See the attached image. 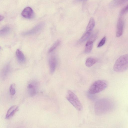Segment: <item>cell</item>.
Segmentation results:
<instances>
[{"label": "cell", "mask_w": 128, "mask_h": 128, "mask_svg": "<svg viewBox=\"0 0 128 128\" xmlns=\"http://www.w3.org/2000/svg\"><path fill=\"white\" fill-rule=\"evenodd\" d=\"M95 25V21L94 18H91L89 21L86 28V32H91Z\"/></svg>", "instance_id": "obj_13"}, {"label": "cell", "mask_w": 128, "mask_h": 128, "mask_svg": "<svg viewBox=\"0 0 128 128\" xmlns=\"http://www.w3.org/2000/svg\"><path fill=\"white\" fill-rule=\"evenodd\" d=\"M128 54H126L120 56L116 61L113 69L118 72H124L128 70Z\"/></svg>", "instance_id": "obj_2"}, {"label": "cell", "mask_w": 128, "mask_h": 128, "mask_svg": "<svg viewBox=\"0 0 128 128\" xmlns=\"http://www.w3.org/2000/svg\"><path fill=\"white\" fill-rule=\"evenodd\" d=\"M15 88V84H12L10 86V93L12 95H14L16 93Z\"/></svg>", "instance_id": "obj_19"}, {"label": "cell", "mask_w": 128, "mask_h": 128, "mask_svg": "<svg viewBox=\"0 0 128 128\" xmlns=\"http://www.w3.org/2000/svg\"><path fill=\"white\" fill-rule=\"evenodd\" d=\"M128 0H114L109 4L110 7L114 8L122 5L126 3Z\"/></svg>", "instance_id": "obj_11"}, {"label": "cell", "mask_w": 128, "mask_h": 128, "mask_svg": "<svg viewBox=\"0 0 128 128\" xmlns=\"http://www.w3.org/2000/svg\"><path fill=\"white\" fill-rule=\"evenodd\" d=\"M93 41L89 40L86 44L84 49V52L86 53H88L91 51L93 46Z\"/></svg>", "instance_id": "obj_15"}, {"label": "cell", "mask_w": 128, "mask_h": 128, "mask_svg": "<svg viewBox=\"0 0 128 128\" xmlns=\"http://www.w3.org/2000/svg\"><path fill=\"white\" fill-rule=\"evenodd\" d=\"M77 0L78 1H81L85 0Z\"/></svg>", "instance_id": "obj_24"}, {"label": "cell", "mask_w": 128, "mask_h": 128, "mask_svg": "<svg viewBox=\"0 0 128 128\" xmlns=\"http://www.w3.org/2000/svg\"><path fill=\"white\" fill-rule=\"evenodd\" d=\"M91 32H86L82 36L79 40L80 43L86 41L89 37Z\"/></svg>", "instance_id": "obj_16"}, {"label": "cell", "mask_w": 128, "mask_h": 128, "mask_svg": "<svg viewBox=\"0 0 128 128\" xmlns=\"http://www.w3.org/2000/svg\"><path fill=\"white\" fill-rule=\"evenodd\" d=\"M9 68L8 66L7 65L2 70V74L3 77L4 78L6 76L8 71Z\"/></svg>", "instance_id": "obj_20"}, {"label": "cell", "mask_w": 128, "mask_h": 128, "mask_svg": "<svg viewBox=\"0 0 128 128\" xmlns=\"http://www.w3.org/2000/svg\"><path fill=\"white\" fill-rule=\"evenodd\" d=\"M21 14L24 17L30 19L32 17L34 13L32 8L30 7H28L24 9L22 12Z\"/></svg>", "instance_id": "obj_8"}, {"label": "cell", "mask_w": 128, "mask_h": 128, "mask_svg": "<svg viewBox=\"0 0 128 128\" xmlns=\"http://www.w3.org/2000/svg\"><path fill=\"white\" fill-rule=\"evenodd\" d=\"M66 98L67 100L78 110L81 111L83 107L81 103L76 95L70 90H68Z\"/></svg>", "instance_id": "obj_4"}, {"label": "cell", "mask_w": 128, "mask_h": 128, "mask_svg": "<svg viewBox=\"0 0 128 128\" xmlns=\"http://www.w3.org/2000/svg\"><path fill=\"white\" fill-rule=\"evenodd\" d=\"M43 25L42 24H39L36 26L31 30L22 33L24 36L32 35L38 32L42 29Z\"/></svg>", "instance_id": "obj_7"}, {"label": "cell", "mask_w": 128, "mask_h": 128, "mask_svg": "<svg viewBox=\"0 0 128 128\" xmlns=\"http://www.w3.org/2000/svg\"><path fill=\"white\" fill-rule=\"evenodd\" d=\"M18 107L16 105L11 107L8 110L6 116V118L8 119L12 116L18 110Z\"/></svg>", "instance_id": "obj_10"}, {"label": "cell", "mask_w": 128, "mask_h": 128, "mask_svg": "<svg viewBox=\"0 0 128 128\" xmlns=\"http://www.w3.org/2000/svg\"><path fill=\"white\" fill-rule=\"evenodd\" d=\"M124 26V21L121 17L118 19L117 24L116 36L117 37H120L122 34Z\"/></svg>", "instance_id": "obj_6"}, {"label": "cell", "mask_w": 128, "mask_h": 128, "mask_svg": "<svg viewBox=\"0 0 128 128\" xmlns=\"http://www.w3.org/2000/svg\"><path fill=\"white\" fill-rule=\"evenodd\" d=\"M106 41V37H104L101 40L98 44L97 47L100 48L102 46L105 44Z\"/></svg>", "instance_id": "obj_21"}, {"label": "cell", "mask_w": 128, "mask_h": 128, "mask_svg": "<svg viewBox=\"0 0 128 128\" xmlns=\"http://www.w3.org/2000/svg\"><path fill=\"white\" fill-rule=\"evenodd\" d=\"M97 61V60L95 58L92 57L88 58L86 60L85 65L88 67H90L95 64Z\"/></svg>", "instance_id": "obj_14"}, {"label": "cell", "mask_w": 128, "mask_h": 128, "mask_svg": "<svg viewBox=\"0 0 128 128\" xmlns=\"http://www.w3.org/2000/svg\"><path fill=\"white\" fill-rule=\"evenodd\" d=\"M49 64L50 72L52 74L55 70L57 64L55 56H52L50 58Z\"/></svg>", "instance_id": "obj_9"}, {"label": "cell", "mask_w": 128, "mask_h": 128, "mask_svg": "<svg viewBox=\"0 0 128 128\" xmlns=\"http://www.w3.org/2000/svg\"><path fill=\"white\" fill-rule=\"evenodd\" d=\"M60 40L56 41L50 49L48 51V52H50L54 50L60 45Z\"/></svg>", "instance_id": "obj_18"}, {"label": "cell", "mask_w": 128, "mask_h": 128, "mask_svg": "<svg viewBox=\"0 0 128 128\" xmlns=\"http://www.w3.org/2000/svg\"><path fill=\"white\" fill-rule=\"evenodd\" d=\"M10 30V28L6 27L0 30V36H3L6 35L9 33Z\"/></svg>", "instance_id": "obj_17"}, {"label": "cell", "mask_w": 128, "mask_h": 128, "mask_svg": "<svg viewBox=\"0 0 128 128\" xmlns=\"http://www.w3.org/2000/svg\"></svg>", "instance_id": "obj_25"}, {"label": "cell", "mask_w": 128, "mask_h": 128, "mask_svg": "<svg viewBox=\"0 0 128 128\" xmlns=\"http://www.w3.org/2000/svg\"><path fill=\"white\" fill-rule=\"evenodd\" d=\"M108 85L105 80H99L95 81L91 85L88 90V93L93 94L98 93L105 90Z\"/></svg>", "instance_id": "obj_3"}, {"label": "cell", "mask_w": 128, "mask_h": 128, "mask_svg": "<svg viewBox=\"0 0 128 128\" xmlns=\"http://www.w3.org/2000/svg\"><path fill=\"white\" fill-rule=\"evenodd\" d=\"M4 18V17L3 16L0 15V22L3 20Z\"/></svg>", "instance_id": "obj_23"}, {"label": "cell", "mask_w": 128, "mask_h": 128, "mask_svg": "<svg viewBox=\"0 0 128 128\" xmlns=\"http://www.w3.org/2000/svg\"><path fill=\"white\" fill-rule=\"evenodd\" d=\"M128 5L122 8L120 12V15L123 16L128 11Z\"/></svg>", "instance_id": "obj_22"}, {"label": "cell", "mask_w": 128, "mask_h": 128, "mask_svg": "<svg viewBox=\"0 0 128 128\" xmlns=\"http://www.w3.org/2000/svg\"><path fill=\"white\" fill-rule=\"evenodd\" d=\"M16 54L18 60L20 63H23L25 62L26 59L25 56L19 49H17L16 50Z\"/></svg>", "instance_id": "obj_12"}, {"label": "cell", "mask_w": 128, "mask_h": 128, "mask_svg": "<svg viewBox=\"0 0 128 128\" xmlns=\"http://www.w3.org/2000/svg\"><path fill=\"white\" fill-rule=\"evenodd\" d=\"M38 86V82L36 80L31 81L28 84V91L29 96L30 97L34 96L36 94Z\"/></svg>", "instance_id": "obj_5"}, {"label": "cell", "mask_w": 128, "mask_h": 128, "mask_svg": "<svg viewBox=\"0 0 128 128\" xmlns=\"http://www.w3.org/2000/svg\"><path fill=\"white\" fill-rule=\"evenodd\" d=\"M114 106L113 102L110 99L104 98L99 100L95 104V113L98 115L104 114L111 111Z\"/></svg>", "instance_id": "obj_1"}]
</instances>
